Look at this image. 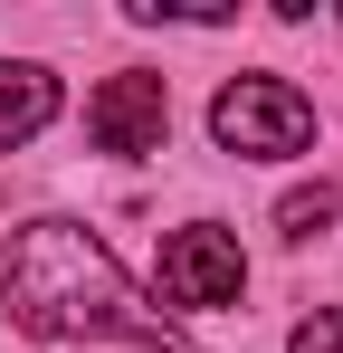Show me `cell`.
<instances>
[{"mask_svg": "<svg viewBox=\"0 0 343 353\" xmlns=\"http://www.w3.org/2000/svg\"><path fill=\"white\" fill-rule=\"evenodd\" d=\"M0 305L39 344L181 353V325H172L163 305H143V287L105 258V239H86L76 220H19L10 230V248H0Z\"/></svg>", "mask_w": 343, "mask_h": 353, "instance_id": "1", "label": "cell"}, {"mask_svg": "<svg viewBox=\"0 0 343 353\" xmlns=\"http://www.w3.org/2000/svg\"><path fill=\"white\" fill-rule=\"evenodd\" d=\"M210 134H220V153H238V163H286V153L315 143V105L286 77H229L220 105H210Z\"/></svg>", "mask_w": 343, "mask_h": 353, "instance_id": "2", "label": "cell"}, {"mask_svg": "<svg viewBox=\"0 0 343 353\" xmlns=\"http://www.w3.org/2000/svg\"><path fill=\"white\" fill-rule=\"evenodd\" d=\"M86 134H96V153H124V163L163 153V134H172V86L153 77V67L105 77V86L86 96Z\"/></svg>", "mask_w": 343, "mask_h": 353, "instance_id": "3", "label": "cell"}, {"mask_svg": "<svg viewBox=\"0 0 343 353\" xmlns=\"http://www.w3.org/2000/svg\"><path fill=\"white\" fill-rule=\"evenodd\" d=\"M238 287H248V258H238L229 230L191 220V230L163 239V296L172 305H238Z\"/></svg>", "mask_w": 343, "mask_h": 353, "instance_id": "4", "label": "cell"}, {"mask_svg": "<svg viewBox=\"0 0 343 353\" xmlns=\"http://www.w3.org/2000/svg\"><path fill=\"white\" fill-rule=\"evenodd\" d=\"M48 124H57V77L29 67V58H0V153L48 134Z\"/></svg>", "mask_w": 343, "mask_h": 353, "instance_id": "5", "label": "cell"}, {"mask_svg": "<svg viewBox=\"0 0 343 353\" xmlns=\"http://www.w3.org/2000/svg\"><path fill=\"white\" fill-rule=\"evenodd\" d=\"M324 220H334V181H295L277 201V239H315Z\"/></svg>", "mask_w": 343, "mask_h": 353, "instance_id": "6", "label": "cell"}, {"mask_svg": "<svg viewBox=\"0 0 343 353\" xmlns=\"http://www.w3.org/2000/svg\"><path fill=\"white\" fill-rule=\"evenodd\" d=\"M286 353H343V305H315V315L286 334Z\"/></svg>", "mask_w": 343, "mask_h": 353, "instance_id": "7", "label": "cell"}]
</instances>
